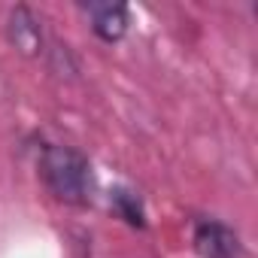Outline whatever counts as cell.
<instances>
[{"label": "cell", "mask_w": 258, "mask_h": 258, "mask_svg": "<svg viewBox=\"0 0 258 258\" xmlns=\"http://www.w3.org/2000/svg\"><path fill=\"white\" fill-rule=\"evenodd\" d=\"M109 210H112L127 228H134V231H143V228H146V207H143L140 195L131 191V188L112 185V191H109Z\"/></svg>", "instance_id": "obj_5"}, {"label": "cell", "mask_w": 258, "mask_h": 258, "mask_svg": "<svg viewBox=\"0 0 258 258\" xmlns=\"http://www.w3.org/2000/svg\"><path fill=\"white\" fill-rule=\"evenodd\" d=\"M191 246L201 258H246L240 234L222 219H195Z\"/></svg>", "instance_id": "obj_2"}, {"label": "cell", "mask_w": 258, "mask_h": 258, "mask_svg": "<svg viewBox=\"0 0 258 258\" xmlns=\"http://www.w3.org/2000/svg\"><path fill=\"white\" fill-rule=\"evenodd\" d=\"M40 179L46 185V191L67 207H85L91 204V164L88 158L73 149V146H61V143H46L40 149Z\"/></svg>", "instance_id": "obj_1"}, {"label": "cell", "mask_w": 258, "mask_h": 258, "mask_svg": "<svg viewBox=\"0 0 258 258\" xmlns=\"http://www.w3.org/2000/svg\"><path fill=\"white\" fill-rule=\"evenodd\" d=\"M7 37H10V43H13L22 55H28V58L43 55L46 37H43V25H40V19L34 16L31 7H16V10L10 13Z\"/></svg>", "instance_id": "obj_4"}, {"label": "cell", "mask_w": 258, "mask_h": 258, "mask_svg": "<svg viewBox=\"0 0 258 258\" xmlns=\"http://www.w3.org/2000/svg\"><path fill=\"white\" fill-rule=\"evenodd\" d=\"M82 13L88 16L94 37L109 46L124 40L127 28H131V10L124 4H82Z\"/></svg>", "instance_id": "obj_3"}]
</instances>
